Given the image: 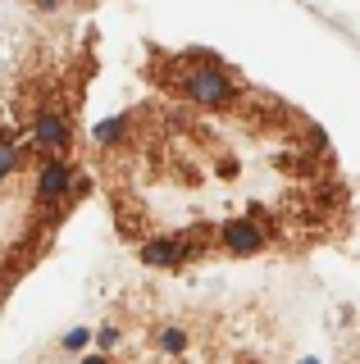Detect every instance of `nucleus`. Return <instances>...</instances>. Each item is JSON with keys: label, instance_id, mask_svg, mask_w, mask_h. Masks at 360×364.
Masks as SVG:
<instances>
[{"label": "nucleus", "instance_id": "obj_1", "mask_svg": "<svg viewBox=\"0 0 360 364\" xmlns=\"http://www.w3.org/2000/svg\"><path fill=\"white\" fill-rule=\"evenodd\" d=\"M169 87H174V96L187 100L192 109H215V114H228V109H238L246 100V87L233 77V68H223L219 60H210V55H201V50L174 60Z\"/></svg>", "mask_w": 360, "mask_h": 364}, {"label": "nucleus", "instance_id": "obj_2", "mask_svg": "<svg viewBox=\"0 0 360 364\" xmlns=\"http://www.w3.org/2000/svg\"><path fill=\"white\" fill-rule=\"evenodd\" d=\"M28 123V155L37 159H69V146H73V109L60 91H37L32 96V109L23 114Z\"/></svg>", "mask_w": 360, "mask_h": 364}, {"label": "nucleus", "instance_id": "obj_3", "mask_svg": "<svg viewBox=\"0 0 360 364\" xmlns=\"http://www.w3.org/2000/svg\"><path fill=\"white\" fill-rule=\"evenodd\" d=\"M215 250V232L206 228H183V232H155L137 242V259L146 269H160V273H178L196 259H206Z\"/></svg>", "mask_w": 360, "mask_h": 364}, {"label": "nucleus", "instance_id": "obj_4", "mask_svg": "<svg viewBox=\"0 0 360 364\" xmlns=\"http://www.w3.org/2000/svg\"><path fill=\"white\" fill-rule=\"evenodd\" d=\"M278 242V228L260 219V214H233V219H223L215 228V250H223V255H233V259H255V255H265L269 246Z\"/></svg>", "mask_w": 360, "mask_h": 364}, {"label": "nucleus", "instance_id": "obj_5", "mask_svg": "<svg viewBox=\"0 0 360 364\" xmlns=\"http://www.w3.org/2000/svg\"><path fill=\"white\" fill-rule=\"evenodd\" d=\"M78 191H83V178H78L73 159H41V164H37V182H32V200H37V210L64 214V205H69Z\"/></svg>", "mask_w": 360, "mask_h": 364}, {"label": "nucleus", "instance_id": "obj_6", "mask_svg": "<svg viewBox=\"0 0 360 364\" xmlns=\"http://www.w3.org/2000/svg\"><path fill=\"white\" fill-rule=\"evenodd\" d=\"M151 346L160 350V355H187V346H192V328L178 323V318H164V323L151 328Z\"/></svg>", "mask_w": 360, "mask_h": 364}, {"label": "nucleus", "instance_id": "obj_7", "mask_svg": "<svg viewBox=\"0 0 360 364\" xmlns=\"http://www.w3.org/2000/svg\"><path fill=\"white\" fill-rule=\"evenodd\" d=\"M23 164H28V146H23V136L9 132V128H0V187H5L9 178L23 173Z\"/></svg>", "mask_w": 360, "mask_h": 364}, {"label": "nucleus", "instance_id": "obj_8", "mask_svg": "<svg viewBox=\"0 0 360 364\" xmlns=\"http://www.w3.org/2000/svg\"><path fill=\"white\" fill-rule=\"evenodd\" d=\"M92 337H96V350H100V355H110V350H115V346H119V337H123V333H119V328H115V323H105V328H96V333H92Z\"/></svg>", "mask_w": 360, "mask_h": 364}, {"label": "nucleus", "instance_id": "obj_9", "mask_svg": "<svg viewBox=\"0 0 360 364\" xmlns=\"http://www.w3.org/2000/svg\"><path fill=\"white\" fill-rule=\"evenodd\" d=\"M87 341H92V328H73V333L64 337V350H83Z\"/></svg>", "mask_w": 360, "mask_h": 364}, {"label": "nucleus", "instance_id": "obj_10", "mask_svg": "<svg viewBox=\"0 0 360 364\" xmlns=\"http://www.w3.org/2000/svg\"><path fill=\"white\" fill-rule=\"evenodd\" d=\"M64 5H69V0H32L37 14H55V9H64Z\"/></svg>", "mask_w": 360, "mask_h": 364}, {"label": "nucleus", "instance_id": "obj_11", "mask_svg": "<svg viewBox=\"0 0 360 364\" xmlns=\"http://www.w3.org/2000/svg\"><path fill=\"white\" fill-rule=\"evenodd\" d=\"M78 364H115V360H110V355H100V350H96V355H83Z\"/></svg>", "mask_w": 360, "mask_h": 364}, {"label": "nucleus", "instance_id": "obj_12", "mask_svg": "<svg viewBox=\"0 0 360 364\" xmlns=\"http://www.w3.org/2000/svg\"><path fill=\"white\" fill-rule=\"evenodd\" d=\"M242 364H260V360H242Z\"/></svg>", "mask_w": 360, "mask_h": 364}, {"label": "nucleus", "instance_id": "obj_13", "mask_svg": "<svg viewBox=\"0 0 360 364\" xmlns=\"http://www.w3.org/2000/svg\"><path fill=\"white\" fill-rule=\"evenodd\" d=\"M301 364H314V360H301Z\"/></svg>", "mask_w": 360, "mask_h": 364}]
</instances>
